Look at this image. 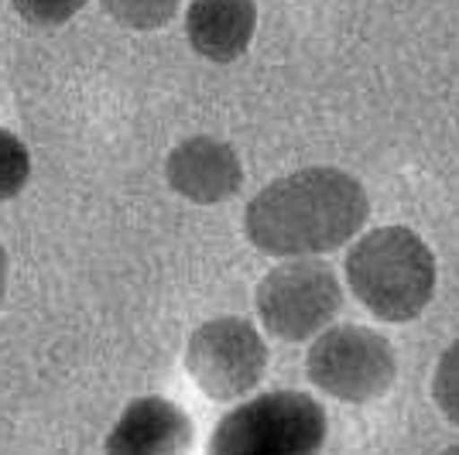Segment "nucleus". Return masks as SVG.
Instances as JSON below:
<instances>
[{
	"mask_svg": "<svg viewBox=\"0 0 459 455\" xmlns=\"http://www.w3.org/2000/svg\"><path fill=\"white\" fill-rule=\"evenodd\" d=\"M370 195L357 175L333 165L299 168L268 182L247 202L244 233L268 257L299 261L340 250L364 229Z\"/></svg>",
	"mask_w": 459,
	"mask_h": 455,
	"instance_id": "1",
	"label": "nucleus"
},
{
	"mask_svg": "<svg viewBox=\"0 0 459 455\" xmlns=\"http://www.w3.org/2000/svg\"><path fill=\"white\" fill-rule=\"evenodd\" d=\"M346 285L381 322H411L436 295V253L408 227H377L346 253Z\"/></svg>",
	"mask_w": 459,
	"mask_h": 455,
	"instance_id": "2",
	"label": "nucleus"
},
{
	"mask_svg": "<svg viewBox=\"0 0 459 455\" xmlns=\"http://www.w3.org/2000/svg\"><path fill=\"white\" fill-rule=\"evenodd\" d=\"M329 435L325 408L302 391H271L216 421L206 455H319Z\"/></svg>",
	"mask_w": 459,
	"mask_h": 455,
	"instance_id": "3",
	"label": "nucleus"
},
{
	"mask_svg": "<svg viewBox=\"0 0 459 455\" xmlns=\"http://www.w3.org/2000/svg\"><path fill=\"white\" fill-rule=\"evenodd\" d=\"M312 387L343 404L381 400L398 380V356L387 336L367 325H329L306 353Z\"/></svg>",
	"mask_w": 459,
	"mask_h": 455,
	"instance_id": "4",
	"label": "nucleus"
},
{
	"mask_svg": "<svg viewBox=\"0 0 459 455\" xmlns=\"http://www.w3.org/2000/svg\"><path fill=\"white\" fill-rule=\"evenodd\" d=\"M257 319L274 339L306 342L323 336L343 308V285L319 257L271 267L254 291Z\"/></svg>",
	"mask_w": 459,
	"mask_h": 455,
	"instance_id": "5",
	"label": "nucleus"
},
{
	"mask_svg": "<svg viewBox=\"0 0 459 455\" xmlns=\"http://www.w3.org/2000/svg\"><path fill=\"white\" fill-rule=\"evenodd\" d=\"M186 370L212 400H240L264 380L268 346L257 325L240 315H220L192 329L186 342Z\"/></svg>",
	"mask_w": 459,
	"mask_h": 455,
	"instance_id": "6",
	"label": "nucleus"
},
{
	"mask_svg": "<svg viewBox=\"0 0 459 455\" xmlns=\"http://www.w3.org/2000/svg\"><path fill=\"white\" fill-rule=\"evenodd\" d=\"M165 178L182 199H189L195 206H216L240 192L244 165L227 141L195 133L175 144L172 154L165 158Z\"/></svg>",
	"mask_w": 459,
	"mask_h": 455,
	"instance_id": "7",
	"label": "nucleus"
},
{
	"mask_svg": "<svg viewBox=\"0 0 459 455\" xmlns=\"http://www.w3.org/2000/svg\"><path fill=\"white\" fill-rule=\"evenodd\" d=\"M195 425L175 400L161 394L137 398L114 421L103 455H189Z\"/></svg>",
	"mask_w": 459,
	"mask_h": 455,
	"instance_id": "8",
	"label": "nucleus"
},
{
	"mask_svg": "<svg viewBox=\"0 0 459 455\" xmlns=\"http://www.w3.org/2000/svg\"><path fill=\"white\" fill-rule=\"evenodd\" d=\"M257 31L254 0H192L186 11V35L195 56L210 62H237Z\"/></svg>",
	"mask_w": 459,
	"mask_h": 455,
	"instance_id": "9",
	"label": "nucleus"
},
{
	"mask_svg": "<svg viewBox=\"0 0 459 455\" xmlns=\"http://www.w3.org/2000/svg\"><path fill=\"white\" fill-rule=\"evenodd\" d=\"M100 4L117 24L134 28V31H154L175 18L182 0H100Z\"/></svg>",
	"mask_w": 459,
	"mask_h": 455,
	"instance_id": "10",
	"label": "nucleus"
},
{
	"mask_svg": "<svg viewBox=\"0 0 459 455\" xmlns=\"http://www.w3.org/2000/svg\"><path fill=\"white\" fill-rule=\"evenodd\" d=\"M31 178V154L18 133L0 127V202L21 195V189Z\"/></svg>",
	"mask_w": 459,
	"mask_h": 455,
	"instance_id": "11",
	"label": "nucleus"
},
{
	"mask_svg": "<svg viewBox=\"0 0 459 455\" xmlns=\"http://www.w3.org/2000/svg\"><path fill=\"white\" fill-rule=\"evenodd\" d=\"M432 400L446 421L459 425V339L446 346L432 377Z\"/></svg>",
	"mask_w": 459,
	"mask_h": 455,
	"instance_id": "12",
	"label": "nucleus"
},
{
	"mask_svg": "<svg viewBox=\"0 0 459 455\" xmlns=\"http://www.w3.org/2000/svg\"><path fill=\"white\" fill-rule=\"evenodd\" d=\"M11 4L28 24L56 28V24H65L69 18H76L86 0H11Z\"/></svg>",
	"mask_w": 459,
	"mask_h": 455,
	"instance_id": "13",
	"label": "nucleus"
},
{
	"mask_svg": "<svg viewBox=\"0 0 459 455\" xmlns=\"http://www.w3.org/2000/svg\"><path fill=\"white\" fill-rule=\"evenodd\" d=\"M4 295H7V250L0 244V305H4Z\"/></svg>",
	"mask_w": 459,
	"mask_h": 455,
	"instance_id": "14",
	"label": "nucleus"
},
{
	"mask_svg": "<svg viewBox=\"0 0 459 455\" xmlns=\"http://www.w3.org/2000/svg\"><path fill=\"white\" fill-rule=\"evenodd\" d=\"M439 455H459V445H449V449H442Z\"/></svg>",
	"mask_w": 459,
	"mask_h": 455,
	"instance_id": "15",
	"label": "nucleus"
}]
</instances>
